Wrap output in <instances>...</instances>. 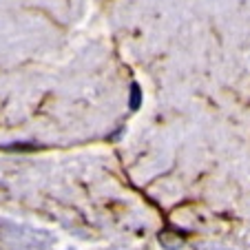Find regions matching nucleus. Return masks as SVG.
<instances>
[{"label":"nucleus","mask_w":250,"mask_h":250,"mask_svg":"<svg viewBox=\"0 0 250 250\" xmlns=\"http://www.w3.org/2000/svg\"><path fill=\"white\" fill-rule=\"evenodd\" d=\"M160 241L166 246V248H180V246H182V237L173 235V232H170V230L160 232Z\"/></svg>","instance_id":"obj_1"}]
</instances>
